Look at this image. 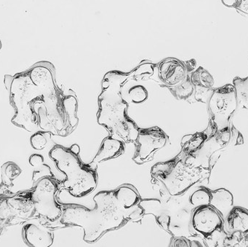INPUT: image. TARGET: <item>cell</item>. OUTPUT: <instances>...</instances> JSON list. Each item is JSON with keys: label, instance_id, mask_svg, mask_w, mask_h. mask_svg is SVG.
Listing matches in <instances>:
<instances>
[{"label": "cell", "instance_id": "cell-26", "mask_svg": "<svg viewBox=\"0 0 248 247\" xmlns=\"http://www.w3.org/2000/svg\"><path fill=\"white\" fill-rule=\"evenodd\" d=\"M214 90L213 88H202V87H194V97L197 101L207 103L213 94Z\"/></svg>", "mask_w": 248, "mask_h": 247}, {"label": "cell", "instance_id": "cell-29", "mask_svg": "<svg viewBox=\"0 0 248 247\" xmlns=\"http://www.w3.org/2000/svg\"><path fill=\"white\" fill-rule=\"evenodd\" d=\"M222 3L229 8H234L237 3V0H221Z\"/></svg>", "mask_w": 248, "mask_h": 247}, {"label": "cell", "instance_id": "cell-31", "mask_svg": "<svg viewBox=\"0 0 248 247\" xmlns=\"http://www.w3.org/2000/svg\"><path fill=\"white\" fill-rule=\"evenodd\" d=\"M191 247H202V245L198 241H191Z\"/></svg>", "mask_w": 248, "mask_h": 247}, {"label": "cell", "instance_id": "cell-15", "mask_svg": "<svg viewBox=\"0 0 248 247\" xmlns=\"http://www.w3.org/2000/svg\"><path fill=\"white\" fill-rule=\"evenodd\" d=\"M228 231L230 233L248 234V210L239 206L232 209L226 217Z\"/></svg>", "mask_w": 248, "mask_h": 247}, {"label": "cell", "instance_id": "cell-5", "mask_svg": "<svg viewBox=\"0 0 248 247\" xmlns=\"http://www.w3.org/2000/svg\"><path fill=\"white\" fill-rule=\"evenodd\" d=\"M184 158L178 154L173 159L153 165L151 171L152 182L171 196L184 194L202 177L201 168L188 167Z\"/></svg>", "mask_w": 248, "mask_h": 247}, {"label": "cell", "instance_id": "cell-2", "mask_svg": "<svg viewBox=\"0 0 248 247\" xmlns=\"http://www.w3.org/2000/svg\"><path fill=\"white\" fill-rule=\"evenodd\" d=\"M95 206L89 209L77 204H63L59 219L65 227H80L84 230V241L94 243L108 231L119 229L130 222V216L117 201L113 190L101 191L93 198Z\"/></svg>", "mask_w": 248, "mask_h": 247}, {"label": "cell", "instance_id": "cell-14", "mask_svg": "<svg viewBox=\"0 0 248 247\" xmlns=\"http://www.w3.org/2000/svg\"><path fill=\"white\" fill-rule=\"evenodd\" d=\"M124 142L109 136L105 138L98 149V153L91 162V165L96 169L97 164L120 156L124 152Z\"/></svg>", "mask_w": 248, "mask_h": 247}, {"label": "cell", "instance_id": "cell-34", "mask_svg": "<svg viewBox=\"0 0 248 247\" xmlns=\"http://www.w3.org/2000/svg\"><path fill=\"white\" fill-rule=\"evenodd\" d=\"M2 48V43H1V41H0V49Z\"/></svg>", "mask_w": 248, "mask_h": 247}, {"label": "cell", "instance_id": "cell-27", "mask_svg": "<svg viewBox=\"0 0 248 247\" xmlns=\"http://www.w3.org/2000/svg\"><path fill=\"white\" fill-rule=\"evenodd\" d=\"M170 247H191V241L184 236L172 237Z\"/></svg>", "mask_w": 248, "mask_h": 247}, {"label": "cell", "instance_id": "cell-19", "mask_svg": "<svg viewBox=\"0 0 248 247\" xmlns=\"http://www.w3.org/2000/svg\"><path fill=\"white\" fill-rule=\"evenodd\" d=\"M232 84L236 91L238 106L248 110V76L245 78L236 77Z\"/></svg>", "mask_w": 248, "mask_h": 247}, {"label": "cell", "instance_id": "cell-13", "mask_svg": "<svg viewBox=\"0 0 248 247\" xmlns=\"http://www.w3.org/2000/svg\"><path fill=\"white\" fill-rule=\"evenodd\" d=\"M156 71L159 81L166 88L179 85L188 75L185 64L174 58L164 59L156 65Z\"/></svg>", "mask_w": 248, "mask_h": 247}, {"label": "cell", "instance_id": "cell-17", "mask_svg": "<svg viewBox=\"0 0 248 247\" xmlns=\"http://www.w3.org/2000/svg\"><path fill=\"white\" fill-rule=\"evenodd\" d=\"M207 137L208 136L204 132L184 136L181 141L182 149L179 153L180 155L185 158L187 155L194 153L204 145Z\"/></svg>", "mask_w": 248, "mask_h": 247}, {"label": "cell", "instance_id": "cell-1", "mask_svg": "<svg viewBox=\"0 0 248 247\" xmlns=\"http://www.w3.org/2000/svg\"><path fill=\"white\" fill-rule=\"evenodd\" d=\"M5 84L15 110L13 124L27 132L61 136H69L76 129L78 101L58 88L50 62H38L25 72L6 75Z\"/></svg>", "mask_w": 248, "mask_h": 247}, {"label": "cell", "instance_id": "cell-20", "mask_svg": "<svg viewBox=\"0 0 248 247\" xmlns=\"http://www.w3.org/2000/svg\"><path fill=\"white\" fill-rule=\"evenodd\" d=\"M168 88L178 100H188L194 94V86L191 82L189 75H187L186 79L179 85L168 87Z\"/></svg>", "mask_w": 248, "mask_h": 247}, {"label": "cell", "instance_id": "cell-18", "mask_svg": "<svg viewBox=\"0 0 248 247\" xmlns=\"http://www.w3.org/2000/svg\"><path fill=\"white\" fill-rule=\"evenodd\" d=\"M21 168L14 162L4 164L1 167L2 185L5 187H14V181L21 174Z\"/></svg>", "mask_w": 248, "mask_h": 247}, {"label": "cell", "instance_id": "cell-8", "mask_svg": "<svg viewBox=\"0 0 248 247\" xmlns=\"http://www.w3.org/2000/svg\"><path fill=\"white\" fill-rule=\"evenodd\" d=\"M210 126L215 133L229 128L232 116L238 107L233 84H226L213 91L208 101Z\"/></svg>", "mask_w": 248, "mask_h": 247}, {"label": "cell", "instance_id": "cell-6", "mask_svg": "<svg viewBox=\"0 0 248 247\" xmlns=\"http://www.w3.org/2000/svg\"><path fill=\"white\" fill-rule=\"evenodd\" d=\"M159 198L140 200L144 214L153 215L159 227L172 237L184 236L182 222L186 212L181 207L180 196H171L163 189H159Z\"/></svg>", "mask_w": 248, "mask_h": 247}, {"label": "cell", "instance_id": "cell-10", "mask_svg": "<svg viewBox=\"0 0 248 247\" xmlns=\"http://www.w3.org/2000/svg\"><path fill=\"white\" fill-rule=\"evenodd\" d=\"M168 139L166 133L157 126L139 129L133 161L137 164L149 162L153 158L156 151L165 146Z\"/></svg>", "mask_w": 248, "mask_h": 247}, {"label": "cell", "instance_id": "cell-23", "mask_svg": "<svg viewBox=\"0 0 248 247\" xmlns=\"http://www.w3.org/2000/svg\"><path fill=\"white\" fill-rule=\"evenodd\" d=\"M210 200H211V194L210 190L202 187L191 195L189 198V203L194 207H197V206H204V205H210Z\"/></svg>", "mask_w": 248, "mask_h": 247}, {"label": "cell", "instance_id": "cell-9", "mask_svg": "<svg viewBox=\"0 0 248 247\" xmlns=\"http://www.w3.org/2000/svg\"><path fill=\"white\" fill-rule=\"evenodd\" d=\"M34 205L29 192L0 197V221L4 226L18 225L31 219Z\"/></svg>", "mask_w": 248, "mask_h": 247}, {"label": "cell", "instance_id": "cell-16", "mask_svg": "<svg viewBox=\"0 0 248 247\" xmlns=\"http://www.w3.org/2000/svg\"><path fill=\"white\" fill-rule=\"evenodd\" d=\"M210 191L211 194L210 205L217 211L221 215V217L226 219L229 212L233 208V196L229 190L224 188Z\"/></svg>", "mask_w": 248, "mask_h": 247}, {"label": "cell", "instance_id": "cell-22", "mask_svg": "<svg viewBox=\"0 0 248 247\" xmlns=\"http://www.w3.org/2000/svg\"><path fill=\"white\" fill-rule=\"evenodd\" d=\"M156 71V65H153L149 62L141 63L131 74L129 75V78L135 81L147 80L151 78Z\"/></svg>", "mask_w": 248, "mask_h": 247}, {"label": "cell", "instance_id": "cell-33", "mask_svg": "<svg viewBox=\"0 0 248 247\" xmlns=\"http://www.w3.org/2000/svg\"><path fill=\"white\" fill-rule=\"evenodd\" d=\"M245 247H248V235L245 237Z\"/></svg>", "mask_w": 248, "mask_h": 247}, {"label": "cell", "instance_id": "cell-25", "mask_svg": "<svg viewBox=\"0 0 248 247\" xmlns=\"http://www.w3.org/2000/svg\"><path fill=\"white\" fill-rule=\"evenodd\" d=\"M52 133L47 132H38L34 133L30 138L31 147L37 150H42L46 148Z\"/></svg>", "mask_w": 248, "mask_h": 247}, {"label": "cell", "instance_id": "cell-4", "mask_svg": "<svg viewBox=\"0 0 248 247\" xmlns=\"http://www.w3.org/2000/svg\"><path fill=\"white\" fill-rule=\"evenodd\" d=\"M79 154L78 145L70 148L56 145L49 153L58 169L66 176L62 187L75 198H82L92 193L98 182L96 169L91 164H83Z\"/></svg>", "mask_w": 248, "mask_h": 247}, {"label": "cell", "instance_id": "cell-24", "mask_svg": "<svg viewBox=\"0 0 248 247\" xmlns=\"http://www.w3.org/2000/svg\"><path fill=\"white\" fill-rule=\"evenodd\" d=\"M148 97L147 90L140 85L131 87L127 92L129 101L133 104H141L147 99Z\"/></svg>", "mask_w": 248, "mask_h": 247}, {"label": "cell", "instance_id": "cell-12", "mask_svg": "<svg viewBox=\"0 0 248 247\" xmlns=\"http://www.w3.org/2000/svg\"><path fill=\"white\" fill-rule=\"evenodd\" d=\"M22 235L24 242L31 247H51L54 241V234L50 227L36 219L24 222Z\"/></svg>", "mask_w": 248, "mask_h": 247}, {"label": "cell", "instance_id": "cell-3", "mask_svg": "<svg viewBox=\"0 0 248 247\" xmlns=\"http://www.w3.org/2000/svg\"><path fill=\"white\" fill-rule=\"evenodd\" d=\"M128 74L111 71L102 81V92L98 97V123L109 132L110 136L124 142H136L139 129L127 115L128 104L121 94Z\"/></svg>", "mask_w": 248, "mask_h": 247}, {"label": "cell", "instance_id": "cell-11", "mask_svg": "<svg viewBox=\"0 0 248 247\" xmlns=\"http://www.w3.org/2000/svg\"><path fill=\"white\" fill-rule=\"evenodd\" d=\"M223 220L220 214L211 205L195 207L191 216L190 225L196 233L207 237L220 231Z\"/></svg>", "mask_w": 248, "mask_h": 247}, {"label": "cell", "instance_id": "cell-21", "mask_svg": "<svg viewBox=\"0 0 248 247\" xmlns=\"http://www.w3.org/2000/svg\"><path fill=\"white\" fill-rule=\"evenodd\" d=\"M191 82L194 87H202V88H213L214 85V79L204 68L200 66L192 72L191 76Z\"/></svg>", "mask_w": 248, "mask_h": 247}, {"label": "cell", "instance_id": "cell-30", "mask_svg": "<svg viewBox=\"0 0 248 247\" xmlns=\"http://www.w3.org/2000/svg\"><path fill=\"white\" fill-rule=\"evenodd\" d=\"M184 64H185L186 66L187 71H188V72H191V71H192L196 66V62L194 59H191V60L185 62Z\"/></svg>", "mask_w": 248, "mask_h": 247}, {"label": "cell", "instance_id": "cell-7", "mask_svg": "<svg viewBox=\"0 0 248 247\" xmlns=\"http://www.w3.org/2000/svg\"><path fill=\"white\" fill-rule=\"evenodd\" d=\"M59 188L57 180L51 177H45L39 180L34 187L29 190L34 205L31 219H38L46 225L60 219L63 209L62 205L56 200Z\"/></svg>", "mask_w": 248, "mask_h": 247}, {"label": "cell", "instance_id": "cell-28", "mask_svg": "<svg viewBox=\"0 0 248 247\" xmlns=\"http://www.w3.org/2000/svg\"><path fill=\"white\" fill-rule=\"evenodd\" d=\"M235 9L244 16L248 17V0H237Z\"/></svg>", "mask_w": 248, "mask_h": 247}, {"label": "cell", "instance_id": "cell-32", "mask_svg": "<svg viewBox=\"0 0 248 247\" xmlns=\"http://www.w3.org/2000/svg\"><path fill=\"white\" fill-rule=\"evenodd\" d=\"M4 228H5V226H4L2 222L0 221V235H1V234H2V231H3Z\"/></svg>", "mask_w": 248, "mask_h": 247}]
</instances>
